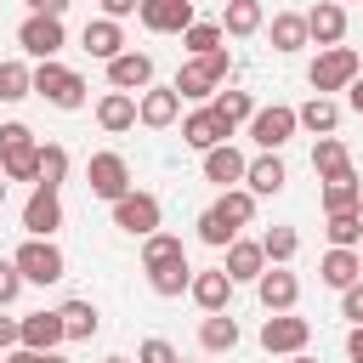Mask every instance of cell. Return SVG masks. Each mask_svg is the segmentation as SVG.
<instances>
[{"label": "cell", "instance_id": "cell-1", "mask_svg": "<svg viewBox=\"0 0 363 363\" xmlns=\"http://www.w3.org/2000/svg\"><path fill=\"white\" fill-rule=\"evenodd\" d=\"M227 74H233V57H227V45H216V51H204V57H193V62H182V74H176V96L182 102H210L221 85H227Z\"/></svg>", "mask_w": 363, "mask_h": 363}, {"label": "cell", "instance_id": "cell-2", "mask_svg": "<svg viewBox=\"0 0 363 363\" xmlns=\"http://www.w3.org/2000/svg\"><path fill=\"white\" fill-rule=\"evenodd\" d=\"M357 74H363V62H357V51H352V45H329V51H318V57H312V68H306V79H312V96L346 91Z\"/></svg>", "mask_w": 363, "mask_h": 363}, {"label": "cell", "instance_id": "cell-3", "mask_svg": "<svg viewBox=\"0 0 363 363\" xmlns=\"http://www.w3.org/2000/svg\"><path fill=\"white\" fill-rule=\"evenodd\" d=\"M34 96H45L51 108L74 113V108H85V79L51 57V62H40V68H34Z\"/></svg>", "mask_w": 363, "mask_h": 363}, {"label": "cell", "instance_id": "cell-4", "mask_svg": "<svg viewBox=\"0 0 363 363\" xmlns=\"http://www.w3.org/2000/svg\"><path fill=\"white\" fill-rule=\"evenodd\" d=\"M11 267L23 272V284H57V278H68V261H62V250L51 238H23L17 255H11Z\"/></svg>", "mask_w": 363, "mask_h": 363}, {"label": "cell", "instance_id": "cell-5", "mask_svg": "<svg viewBox=\"0 0 363 363\" xmlns=\"http://www.w3.org/2000/svg\"><path fill=\"white\" fill-rule=\"evenodd\" d=\"M159 221H164V210H159V199H153V193L130 187L125 199H113V227H119V233L147 238V233H159Z\"/></svg>", "mask_w": 363, "mask_h": 363}, {"label": "cell", "instance_id": "cell-6", "mask_svg": "<svg viewBox=\"0 0 363 363\" xmlns=\"http://www.w3.org/2000/svg\"><path fill=\"white\" fill-rule=\"evenodd\" d=\"M85 187H91V199H125L130 193V164H125V153H91V164H85Z\"/></svg>", "mask_w": 363, "mask_h": 363}, {"label": "cell", "instance_id": "cell-7", "mask_svg": "<svg viewBox=\"0 0 363 363\" xmlns=\"http://www.w3.org/2000/svg\"><path fill=\"white\" fill-rule=\"evenodd\" d=\"M295 130H301V125H295V108H284V102H272V108H255V113H250V142H255L261 153H278Z\"/></svg>", "mask_w": 363, "mask_h": 363}, {"label": "cell", "instance_id": "cell-8", "mask_svg": "<svg viewBox=\"0 0 363 363\" xmlns=\"http://www.w3.org/2000/svg\"><path fill=\"white\" fill-rule=\"evenodd\" d=\"M306 340H312V323L295 318V312H272V318L261 323V346H267L272 357H295V352H306Z\"/></svg>", "mask_w": 363, "mask_h": 363}, {"label": "cell", "instance_id": "cell-9", "mask_svg": "<svg viewBox=\"0 0 363 363\" xmlns=\"http://www.w3.org/2000/svg\"><path fill=\"white\" fill-rule=\"evenodd\" d=\"M62 40H68V34H62V17H34V11H28L23 28H17V45H23L28 57H40V62H51V57L62 51Z\"/></svg>", "mask_w": 363, "mask_h": 363}, {"label": "cell", "instance_id": "cell-10", "mask_svg": "<svg viewBox=\"0 0 363 363\" xmlns=\"http://www.w3.org/2000/svg\"><path fill=\"white\" fill-rule=\"evenodd\" d=\"M108 85L125 91V96H142V91L153 85V57H147V51H119V57L108 62Z\"/></svg>", "mask_w": 363, "mask_h": 363}, {"label": "cell", "instance_id": "cell-11", "mask_svg": "<svg viewBox=\"0 0 363 363\" xmlns=\"http://www.w3.org/2000/svg\"><path fill=\"white\" fill-rule=\"evenodd\" d=\"M182 119V96L170 91V85H147L142 96H136V125H147V130H170Z\"/></svg>", "mask_w": 363, "mask_h": 363}, {"label": "cell", "instance_id": "cell-12", "mask_svg": "<svg viewBox=\"0 0 363 363\" xmlns=\"http://www.w3.org/2000/svg\"><path fill=\"white\" fill-rule=\"evenodd\" d=\"M306 17V40L318 45V51H329V45H340L346 40V6H335V0H318L312 11H301Z\"/></svg>", "mask_w": 363, "mask_h": 363}, {"label": "cell", "instance_id": "cell-13", "mask_svg": "<svg viewBox=\"0 0 363 363\" xmlns=\"http://www.w3.org/2000/svg\"><path fill=\"white\" fill-rule=\"evenodd\" d=\"M57 227H62V199H57L51 187H34L28 204H23V233H28V238H51Z\"/></svg>", "mask_w": 363, "mask_h": 363}, {"label": "cell", "instance_id": "cell-14", "mask_svg": "<svg viewBox=\"0 0 363 363\" xmlns=\"http://www.w3.org/2000/svg\"><path fill=\"white\" fill-rule=\"evenodd\" d=\"M255 295H261L267 312H295V301H301V278H295L289 267H267V272L255 278Z\"/></svg>", "mask_w": 363, "mask_h": 363}, {"label": "cell", "instance_id": "cell-15", "mask_svg": "<svg viewBox=\"0 0 363 363\" xmlns=\"http://www.w3.org/2000/svg\"><path fill=\"white\" fill-rule=\"evenodd\" d=\"M136 17H142L147 34H182L193 23V0H142Z\"/></svg>", "mask_w": 363, "mask_h": 363}, {"label": "cell", "instance_id": "cell-16", "mask_svg": "<svg viewBox=\"0 0 363 363\" xmlns=\"http://www.w3.org/2000/svg\"><path fill=\"white\" fill-rule=\"evenodd\" d=\"M68 335H62V318L57 312H28V318H17V346H28V352H57Z\"/></svg>", "mask_w": 363, "mask_h": 363}, {"label": "cell", "instance_id": "cell-17", "mask_svg": "<svg viewBox=\"0 0 363 363\" xmlns=\"http://www.w3.org/2000/svg\"><path fill=\"white\" fill-rule=\"evenodd\" d=\"M182 142H187V147H199V153H210V147L233 142V130H227V125L210 113V102H204V108H193V113L182 119Z\"/></svg>", "mask_w": 363, "mask_h": 363}, {"label": "cell", "instance_id": "cell-18", "mask_svg": "<svg viewBox=\"0 0 363 363\" xmlns=\"http://www.w3.org/2000/svg\"><path fill=\"white\" fill-rule=\"evenodd\" d=\"M221 272H227L233 284H255V278L267 272L261 238H233V244H227V261H221Z\"/></svg>", "mask_w": 363, "mask_h": 363}, {"label": "cell", "instance_id": "cell-19", "mask_svg": "<svg viewBox=\"0 0 363 363\" xmlns=\"http://www.w3.org/2000/svg\"><path fill=\"white\" fill-rule=\"evenodd\" d=\"M187 295H193V306H199V312H227V301H233V278H227L221 267H210V272H193Z\"/></svg>", "mask_w": 363, "mask_h": 363}, {"label": "cell", "instance_id": "cell-20", "mask_svg": "<svg viewBox=\"0 0 363 363\" xmlns=\"http://www.w3.org/2000/svg\"><path fill=\"white\" fill-rule=\"evenodd\" d=\"M244 164H250V159H244L233 142H221V147H210V153H204V182H216V187L227 193V187H238V182H244Z\"/></svg>", "mask_w": 363, "mask_h": 363}, {"label": "cell", "instance_id": "cell-21", "mask_svg": "<svg viewBox=\"0 0 363 363\" xmlns=\"http://www.w3.org/2000/svg\"><path fill=\"white\" fill-rule=\"evenodd\" d=\"M284 182H289V170H284V159H278V153H255V159L244 164V187H250L255 199L284 193Z\"/></svg>", "mask_w": 363, "mask_h": 363}, {"label": "cell", "instance_id": "cell-22", "mask_svg": "<svg viewBox=\"0 0 363 363\" xmlns=\"http://www.w3.org/2000/svg\"><path fill=\"white\" fill-rule=\"evenodd\" d=\"M357 204H363V182H357L352 164L323 176V216H340V210H357Z\"/></svg>", "mask_w": 363, "mask_h": 363}, {"label": "cell", "instance_id": "cell-23", "mask_svg": "<svg viewBox=\"0 0 363 363\" xmlns=\"http://www.w3.org/2000/svg\"><path fill=\"white\" fill-rule=\"evenodd\" d=\"M79 45H85L91 57H102V62H113V57L125 51V28H119L113 17H91V23H85V34H79Z\"/></svg>", "mask_w": 363, "mask_h": 363}, {"label": "cell", "instance_id": "cell-24", "mask_svg": "<svg viewBox=\"0 0 363 363\" xmlns=\"http://www.w3.org/2000/svg\"><path fill=\"white\" fill-rule=\"evenodd\" d=\"M318 278H323L329 289H352V284L363 278V261H357V250H323V261H318Z\"/></svg>", "mask_w": 363, "mask_h": 363}, {"label": "cell", "instance_id": "cell-25", "mask_svg": "<svg viewBox=\"0 0 363 363\" xmlns=\"http://www.w3.org/2000/svg\"><path fill=\"white\" fill-rule=\"evenodd\" d=\"M187 284H193V267H187V255H176V261H159V267H147V289H153V295H164V301L187 295Z\"/></svg>", "mask_w": 363, "mask_h": 363}, {"label": "cell", "instance_id": "cell-26", "mask_svg": "<svg viewBox=\"0 0 363 363\" xmlns=\"http://www.w3.org/2000/svg\"><path fill=\"white\" fill-rule=\"evenodd\" d=\"M96 125H102L108 136H125V130L136 125V96H125V91H108V96L96 102Z\"/></svg>", "mask_w": 363, "mask_h": 363}, {"label": "cell", "instance_id": "cell-27", "mask_svg": "<svg viewBox=\"0 0 363 363\" xmlns=\"http://www.w3.org/2000/svg\"><path fill=\"white\" fill-rule=\"evenodd\" d=\"M295 125L312 130V136H335V125H340V102H335V96H312V102L295 108Z\"/></svg>", "mask_w": 363, "mask_h": 363}, {"label": "cell", "instance_id": "cell-28", "mask_svg": "<svg viewBox=\"0 0 363 363\" xmlns=\"http://www.w3.org/2000/svg\"><path fill=\"white\" fill-rule=\"evenodd\" d=\"M261 23H267L261 0H227V11H221V34H233V40H250V34H261Z\"/></svg>", "mask_w": 363, "mask_h": 363}, {"label": "cell", "instance_id": "cell-29", "mask_svg": "<svg viewBox=\"0 0 363 363\" xmlns=\"http://www.w3.org/2000/svg\"><path fill=\"white\" fill-rule=\"evenodd\" d=\"M57 318H62V335H68V340H91V335L102 329V312H96L91 301H62Z\"/></svg>", "mask_w": 363, "mask_h": 363}, {"label": "cell", "instance_id": "cell-30", "mask_svg": "<svg viewBox=\"0 0 363 363\" xmlns=\"http://www.w3.org/2000/svg\"><path fill=\"white\" fill-rule=\"evenodd\" d=\"M210 113H216V119H221L227 130H238V125H250L255 102H250V91H227V85H221V91L210 96Z\"/></svg>", "mask_w": 363, "mask_h": 363}, {"label": "cell", "instance_id": "cell-31", "mask_svg": "<svg viewBox=\"0 0 363 363\" xmlns=\"http://www.w3.org/2000/svg\"><path fill=\"white\" fill-rule=\"evenodd\" d=\"M199 346H204V352H233V346H238V318H227V312H204V323H199Z\"/></svg>", "mask_w": 363, "mask_h": 363}, {"label": "cell", "instance_id": "cell-32", "mask_svg": "<svg viewBox=\"0 0 363 363\" xmlns=\"http://www.w3.org/2000/svg\"><path fill=\"white\" fill-rule=\"evenodd\" d=\"M62 182H68V147L62 142H40V176H34V187L62 193Z\"/></svg>", "mask_w": 363, "mask_h": 363}, {"label": "cell", "instance_id": "cell-33", "mask_svg": "<svg viewBox=\"0 0 363 363\" xmlns=\"http://www.w3.org/2000/svg\"><path fill=\"white\" fill-rule=\"evenodd\" d=\"M216 216H221L233 233L250 227V221H255V193H250V187H227V193L216 199Z\"/></svg>", "mask_w": 363, "mask_h": 363}, {"label": "cell", "instance_id": "cell-34", "mask_svg": "<svg viewBox=\"0 0 363 363\" xmlns=\"http://www.w3.org/2000/svg\"><path fill=\"white\" fill-rule=\"evenodd\" d=\"M267 34H272V51H301V45H312V40H306V17H301V11H278Z\"/></svg>", "mask_w": 363, "mask_h": 363}, {"label": "cell", "instance_id": "cell-35", "mask_svg": "<svg viewBox=\"0 0 363 363\" xmlns=\"http://www.w3.org/2000/svg\"><path fill=\"white\" fill-rule=\"evenodd\" d=\"M295 250H301V233H295V227H267V233H261V255H267V267H289Z\"/></svg>", "mask_w": 363, "mask_h": 363}, {"label": "cell", "instance_id": "cell-36", "mask_svg": "<svg viewBox=\"0 0 363 363\" xmlns=\"http://www.w3.org/2000/svg\"><path fill=\"white\" fill-rule=\"evenodd\" d=\"M323 238H329V250H357V244H363V210H340V216H329Z\"/></svg>", "mask_w": 363, "mask_h": 363}, {"label": "cell", "instance_id": "cell-37", "mask_svg": "<svg viewBox=\"0 0 363 363\" xmlns=\"http://www.w3.org/2000/svg\"><path fill=\"white\" fill-rule=\"evenodd\" d=\"M23 96H34V68L6 57L0 62V102H23Z\"/></svg>", "mask_w": 363, "mask_h": 363}, {"label": "cell", "instance_id": "cell-38", "mask_svg": "<svg viewBox=\"0 0 363 363\" xmlns=\"http://www.w3.org/2000/svg\"><path fill=\"white\" fill-rule=\"evenodd\" d=\"M346 164H352V159H346V142H340V136H318V142H312V170H318V182L335 176V170H346Z\"/></svg>", "mask_w": 363, "mask_h": 363}, {"label": "cell", "instance_id": "cell-39", "mask_svg": "<svg viewBox=\"0 0 363 363\" xmlns=\"http://www.w3.org/2000/svg\"><path fill=\"white\" fill-rule=\"evenodd\" d=\"M176 255H187L176 233H147V238H142V272L159 267V261H176Z\"/></svg>", "mask_w": 363, "mask_h": 363}, {"label": "cell", "instance_id": "cell-40", "mask_svg": "<svg viewBox=\"0 0 363 363\" xmlns=\"http://www.w3.org/2000/svg\"><path fill=\"white\" fill-rule=\"evenodd\" d=\"M221 40H227V34H221V23H199V17H193V23L182 28V45H187L193 57H204V51H216Z\"/></svg>", "mask_w": 363, "mask_h": 363}, {"label": "cell", "instance_id": "cell-41", "mask_svg": "<svg viewBox=\"0 0 363 363\" xmlns=\"http://www.w3.org/2000/svg\"><path fill=\"white\" fill-rule=\"evenodd\" d=\"M0 176H6V182H34V176H40V142L23 147V153H6V159H0Z\"/></svg>", "mask_w": 363, "mask_h": 363}, {"label": "cell", "instance_id": "cell-42", "mask_svg": "<svg viewBox=\"0 0 363 363\" xmlns=\"http://www.w3.org/2000/svg\"><path fill=\"white\" fill-rule=\"evenodd\" d=\"M199 238H204L210 250H227V244H233L238 233H233V227H227V221L216 216V204H210V210H199Z\"/></svg>", "mask_w": 363, "mask_h": 363}, {"label": "cell", "instance_id": "cell-43", "mask_svg": "<svg viewBox=\"0 0 363 363\" xmlns=\"http://www.w3.org/2000/svg\"><path fill=\"white\" fill-rule=\"evenodd\" d=\"M23 147H34V130H28L23 119H6V125H0V159H6V153H23Z\"/></svg>", "mask_w": 363, "mask_h": 363}, {"label": "cell", "instance_id": "cell-44", "mask_svg": "<svg viewBox=\"0 0 363 363\" xmlns=\"http://www.w3.org/2000/svg\"><path fill=\"white\" fill-rule=\"evenodd\" d=\"M136 363H182V352H176L170 340H159V335H153V340H142V346H136Z\"/></svg>", "mask_w": 363, "mask_h": 363}, {"label": "cell", "instance_id": "cell-45", "mask_svg": "<svg viewBox=\"0 0 363 363\" xmlns=\"http://www.w3.org/2000/svg\"><path fill=\"white\" fill-rule=\"evenodd\" d=\"M340 318H346V323H363V278H357L352 289H340Z\"/></svg>", "mask_w": 363, "mask_h": 363}, {"label": "cell", "instance_id": "cell-46", "mask_svg": "<svg viewBox=\"0 0 363 363\" xmlns=\"http://www.w3.org/2000/svg\"><path fill=\"white\" fill-rule=\"evenodd\" d=\"M17 295H23V272H17L11 261H0V306H11Z\"/></svg>", "mask_w": 363, "mask_h": 363}, {"label": "cell", "instance_id": "cell-47", "mask_svg": "<svg viewBox=\"0 0 363 363\" xmlns=\"http://www.w3.org/2000/svg\"><path fill=\"white\" fill-rule=\"evenodd\" d=\"M96 6H102V17H113V23H119V17H130L142 0H96Z\"/></svg>", "mask_w": 363, "mask_h": 363}, {"label": "cell", "instance_id": "cell-48", "mask_svg": "<svg viewBox=\"0 0 363 363\" xmlns=\"http://www.w3.org/2000/svg\"><path fill=\"white\" fill-rule=\"evenodd\" d=\"M28 11H34V17H62L68 0H28Z\"/></svg>", "mask_w": 363, "mask_h": 363}, {"label": "cell", "instance_id": "cell-49", "mask_svg": "<svg viewBox=\"0 0 363 363\" xmlns=\"http://www.w3.org/2000/svg\"><path fill=\"white\" fill-rule=\"evenodd\" d=\"M346 357L363 363V323H352V335H346Z\"/></svg>", "mask_w": 363, "mask_h": 363}, {"label": "cell", "instance_id": "cell-50", "mask_svg": "<svg viewBox=\"0 0 363 363\" xmlns=\"http://www.w3.org/2000/svg\"><path fill=\"white\" fill-rule=\"evenodd\" d=\"M17 346V318H0V352Z\"/></svg>", "mask_w": 363, "mask_h": 363}, {"label": "cell", "instance_id": "cell-51", "mask_svg": "<svg viewBox=\"0 0 363 363\" xmlns=\"http://www.w3.org/2000/svg\"><path fill=\"white\" fill-rule=\"evenodd\" d=\"M0 363H40V352H28V346H11V352H0Z\"/></svg>", "mask_w": 363, "mask_h": 363}, {"label": "cell", "instance_id": "cell-52", "mask_svg": "<svg viewBox=\"0 0 363 363\" xmlns=\"http://www.w3.org/2000/svg\"><path fill=\"white\" fill-rule=\"evenodd\" d=\"M346 108H352V113H363V74L346 85Z\"/></svg>", "mask_w": 363, "mask_h": 363}, {"label": "cell", "instance_id": "cell-53", "mask_svg": "<svg viewBox=\"0 0 363 363\" xmlns=\"http://www.w3.org/2000/svg\"><path fill=\"white\" fill-rule=\"evenodd\" d=\"M40 363H68V357L62 352H40Z\"/></svg>", "mask_w": 363, "mask_h": 363}, {"label": "cell", "instance_id": "cell-54", "mask_svg": "<svg viewBox=\"0 0 363 363\" xmlns=\"http://www.w3.org/2000/svg\"><path fill=\"white\" fill-rule=\"evenodd\" d=\"M289 363H318V357H306V352H295V357H289Z\"/></svg>", "mask_w": 363, "mask_h": 363}, {"label": "cell", "instance_id": "cell-55", "mask_svg": "<svg viewBox=\"0 0 363 363\" xmlns=\"http://www.w3.org/2000/svg\"><path fill=\"white\" fill-rule=\"evenodd\" d=\"M102 363H136V357H102Z\"/></svg>", "mask_w": 363, "mask_h": 363}, {"label": "cell", "instance_id": "cell-56", "mask_svg": "<svg viewBox=\"0 0 363 363\" xmlns=\"http://www.w3.org/2000/svg\"><path fill=\"white\" fill-rule=\"evenodd\" d=\"M0 204H6V176H0Z\"/></svg>", "mask_w": 363, "mask_h": 363}, {"label": "cell", "instance_id": "cell-57", "mask_svg": "<svg viewBox=\"0 0 363 363\" xmlns=\"http://www.w3.org/2000/svg\"><path fill=\"white\" fill-rule=\"evenodd\" d=\"M335 6H352V0H335Z\"/></svg>", "mask_w": 363, "mask_h": 363}, {"label": "cell", "instance_id": "cell-58", "mask_svg": "<svg viewBox=\"0 0 363 363\" xmlns=\"http://www.w3.org/2000/svg\"><path fill=\"white\" fill-rule=\"evenodd\" d=\"M357 261H363V244H357Z\"/></svg>", "mask_w": 363, "mask_h": 363}, {"label": "cell", "instance_id": "cell-59", "mask_svg": "<svg viewBox=\"0 0 363 363\" xmlns=\"http://www.w3.org/2000/svg\"><path fill=\"white\" fill-rule=\"evenodd\" d=\"M357 210H363V204H357Z\"/></svg>", "mask_w": 363, "mask_h": 363}]
</instances>
